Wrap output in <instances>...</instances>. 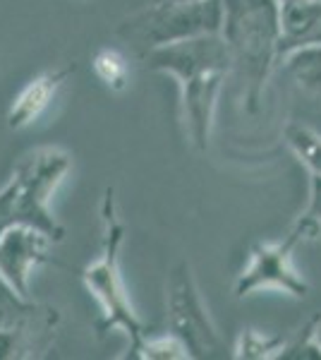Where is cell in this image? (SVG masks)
Returning <instances> with one entry per match:
<instances>
[{"instance_id":"obj_16","label":"cell","mask_w":321,"mask_h":360,"mask_svg":"<svg viewBox=\"0 0 321 360\" xmlns=\"http://www.w3.org/2000/svg\"><path fill=\"white\" fill-rule=\"evenodd\" d=\"M297 221L305 226L309 238L319 236V231H321V176H317V173H312V183H309V205Z\"/></svg>"},{"instance_id":"obj_6","label":"cell","mask_w":321,"mask_h":360,"mask_svg":"<svg viewBox=\"0 0 321 360\" xmlns=\"http://www.w3.org/2000/svg\"><path fill=\"white\" fill-rule=\"evenodd\" d=\"M168 327L188 346L192 358H209L221 348V336L207 312L188 262H178L168 274Z\"/></svg>"},{"instance_id":"obj_1","label":"cell","mask_w":321,"mask_h":360,"mask_svg":"<svg viewBox=\"0 0 321 360\" xmlns=\"http://www.w3.org/2000/svg\"><path fill=\"white\" fill-rule=\"evenodd\" d=\"M147 63L151 70L171 75L178 82L188 137L199 152H207L216 101L228 72L232 70V56L225 39L221 34H204L161 46L149 51Z\"/></svg>"},{"instance_id":"obj_2","label":"cell","mask_w":321,"mask_h":360,"mask_svg":"<svg viewBox=\"0 0 321 360\" xmlns=\"http://www.w3.org/2000/svg\"><path fill=\"white\" fill-rule=\"evenodd\" d=\"M281 0H223V27L232 56V70L244 82V108L254 113L261 103L266 79L278 65Z\"/></svg>"},{"instance_id":"obj_18","label":"cell","mask_w":321,"mask_h":360,"mask_svg":"<svg viewBox=\"0 0 321 360\" xmlns=\"http://www.w3.org/2000/svg\"><path fill=\"white\" fill-rule=\"evenodd\" d=\"M309 329H312V339H314V344H317V346H319V351H321V315H317V317L309 319Z\"/></svg>"},{"instance_id":"obj_11","label":"cell","mask_w":321,"mask_h":360,"mask_svg":"<svg viewBox=\"0 0 321 360\" xmlns=\"http://www.w3.org/2000/svg\"><path fill=\"white\" fill-rule=\"evenodd\" d=\"M285 72L295 77V82L302 89H317L321 91V46H309V49H300L290 53L281 63Z\"/></svg>"},{"instance_id":"obj_7","label":"cell","mask_w":321,"mask_h":360,"mask_svg":"<svg viewBox=\"0 0 321 360\" xmlns=\"http://www.w3.org/2000/svg\"><path fill=\"white\" fill-rule=\"evenodd\" d=\"M309 233L300 221H295L288 236L278 243H259L249 252V262L235 281V298H247L264 288H276L293 298H305L309 293L307 281L293 266V252Z\"/></svg>"},{"instance_id":"obj_8","label":"cell","mask_w":321,"mask_h":360,"mask_svg":"<svg viewBox=\"0 0 321 360\" xmlns=\"http://www.w3.org/2000/svg\"><path fill=\"white\" fill-rule=\"evenodd\" d=\"M51 238L39 229L15 224L0 236V278L20 298L29 300V276L37 264L48 262Z\"/></svg>"},{"instance_id":"obj_17","label":"cell","mask_w":321,"mask_h":360,"mask_svg":"<svg viewBox=\"0 0 321 360\" xmlns=\"http://www.w3.org/2000/svg\"><path fill=\"white\" fill-rule=\"evenodd\" d=\"M278 358H285V360H321V351H319V346L314 344L309 324L302 329V334L297 336L295 341L285 344V348L281 351V356Z\"/></svg>"},{"instance_id":"obj_14","label":"cell","mask_w":321,"mask_h":360,"mask_svg":"<svg viewBox=\"0 0 321 360\" xmlns=\"http://www.w3.org/2000/svg\"><path fill=\"white\" fill-rule=\"evenodd\" d=\"M125 358H139V360H188L192 358L188 346L178 339L175 334L166 336H144V341L139 344L130 356Z\"/></svg>"},{"instance_id":"obj_15","label":"cell","mask_w":321,"mask_h":360,"mask_svg":"<svg viewBox=\"0 0 321 360\" xmlns=\"http://www.w3.org/2000/svg\"><path fill=\"white\" fill-rule=\"evenodd\" d=\"M285 139H288L290 149L295 152L297 159L309 168V173L321 176V137L317 132L302 125H290L285 130Z\"/></svg>"},{"instance_id":"obj_5","label":"cell","mask_w":321,"mask_h":360,"mask_svg":"<svg viewBox=\"0 0 321 360\" xmlns=\"http://www.w3.org/2000/svg\"><path fill=\"white\" fill-rule=\"evenodd\" d=\"M72 168V156L58 147H41L20 161L15 168V224H25L44 231L51 240H63V226L51 214L48 202L67 171Z\"/></svg>"},{"instance_id":"obj_19","label":"cell","mask_w":321,"mask_h":360,"mask_svg":"<svg viewBox=\"0 0 321 360\" xmlns=\"http://www.w3.org/2000/svg\"><path fill=\"white\" fill-rule=\"evenodd\" d=\"M156 3H199V0H156Z\"/></svg>"},{"instance_id":"obj_3","label":"cell","mask_w":321,"mask_h":360,"mask_svg":"<svg viewBox=\"0 0 321 360\" xmlns=\"http://www.w3.org/2000/svg\"><path fill=\"white\" fill-rule=\"evenodd\" d=\"M101 219H103V248L98 259H94L89 266L81 269V281L101 305V319L96 329L98 334H108L113 329H122L130 336V353L144 341L147 336V324L137 317L134 307L130 303V295L125 291L120 274V248L125 240V226L118 217V205H115L113 188L106 190L101 205ZM127 353V356H130Z\"/></svg>"},{"instance_id":"obj_13","label":"cell","mask_w":321,"mask_h":360,"mask_svg":"<svg viewBox=\"0 0 321 360\" xmlns=\"http://www.w3.org/2000/svg\"><path fill=\"white\" fill-rule=\"evenodd\" d=\"M91 68H94L96 77L101 79L108 89L113 91H122L127 86V79H130V68H127V60L120 51L115 49H101L96 51L94 60H91Z\"/></svg>"},{"instance_id":"obj_4","label":"cell","mask_w":321,"mask_h":360,"mask_svg":"<svg viewBox=\"0 0 321 360\" xmlns=\"http://www.w3.org/2000/svg\"><path fill=\"white\" fill-rule=\"evenodd\" d=\"M221 27H223V0L154 3L122 22L118 34L139 46L144 53H149L154 49L185 41V39L221 34Z\"/></svg>"},{"instance_id":"obj_20","label":"cell","mask_w":321,"mask_h":360,"mask_svg":"<svg viewBox=\"0 0 321 360\" xmlns=\"http://www.w3.org/2000/svg\"><path fill=\"white\" fill-rule=\"evenodd\" d=\"M281 3H290V0H281Z\"/></svg>"},{"instance_id":"obj_9","label":"cell","mask_w":321,"mask_h":360,"mask_svg":"<svg viewBox=\"0 0 321 360\" xmlns=\"http://www.w3.org/2000/svg\"><path fill=\"white\" fill-rule=\"evenodd\" d=\"M278 65L290 53L309 46H321V0H290L278 13Z\"/></svg>"},{"instance_id":"obj_12","label":"cell","mask_w":321,"mask_h":360,"mask_svg":"<svg viewBox=\"0 0 321 360\" xmlns=\"http://www.w3.org/2000/svg\"><path fill=\"white\" fill-rule=\"evenodd\" d=\"M283 348H285L283 336L264 334V332H256V329H242L232 356L237 360H268L281 356Z\"/></svg>"},{"instance_id":"obj_10","label":"cell","mask_w":321,"mask_h":360,"mask_svg":"<svg viewBox=\"0 0 321 360\" xmlns=\"http://www.w3.org/2000/svg\"><path fill=\"white\" fill-rule=\"evenodd\" d=\"M72 72H74V68L67 65V68L46 70L39 77H34L32 82L15 96L13 106H10V111H8L10 130H22V127L32 125L34 120L48 108V103L55 98L58 89L67 82V77Z\"/></svg>"}]
</instances>
